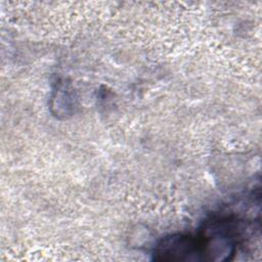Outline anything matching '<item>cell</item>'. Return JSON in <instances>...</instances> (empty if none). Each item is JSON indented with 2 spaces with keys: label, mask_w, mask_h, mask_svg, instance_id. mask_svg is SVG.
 <instances>
[{
  "label": "cell",
  "mask_w": 262,
  "mask_h": 262,
  "mask_svg": "<svg viewBox=\"0 0 262 262\" xmlns=\"http://www.w3.org/2000/svg\"><path fill=\"white\" fill-rule=\"evenodd\" d=\"M154 260L168 262L206 261L205 251L200 235L175 233L163 237L152 253Z\"/></svg>",
  "instance_id": "obj_1"
}]
</instances>
